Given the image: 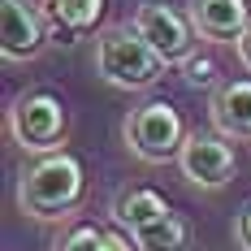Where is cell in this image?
<instances>
[{
  "label": "cell",
  "mask_w": 251,
  "mask_h": 251,
  "mask_svg": "<svg viewBox=\"0 0 251 251\" xmlns=\"http://www.w3.org/2000/svg\"><path fill=\"white\" fill-rule=\"evenodd\" d=\"M87 191V174L78 165V156L70 151H48L44 160H35L18 182V203L26 217L35 221H56L70 217Z\"/></svg>",
  "instance_id": "cell-1"
},
{
  "label": "cell",
  "mask_w": 251,
  "mask_h": 251,
  "mask_svg": "<svg viewBox=\"0 0 251 251\" xmlns=\"http://www.w3.org/2000/svg\"><path fill=\"white\" fill-rule=\"evenodd\" d=\"M96 74L108 87L143 91L165 74V56L151 48L139 30H104L96 39Z\"/></svg>",
  "instance_id": "cell-2"
},
{
  "label": "cell",
  "mask_w": 251,
  "mask_h": 251,
  "mask_svg": "<svg viewBox=\"0 0 251 251\" xmlns=\"http://www.w3.org/2000/svg\"><path fill=\"white\" fill-rule=\"evenodd\" d=\"M182 143H186V126H182L174 104L151 100L126 117V148L139 160H148V165H160V160L177 156Z\"/></svg>",
  "instance_id": "cell-3"
},
{
  "label": "cell",
  "mask_w": 251,
  "mask_h": 251,
  "mask_svg": "<svg viewBox=\"0 0 251 251\" xmlns=\"http://www.w3.org/2000/svg\"><path fill=\"white\" fill-rule=\"evenodd\" d=\"M9 134L22 151H52L65 139V108L52 91H26L9 108Z\"/></svg>",
  "instance_id": "cell-4"
},
{
  "label": "cell",
  "mask_w": 251,
  "mask_h": 251,
  "mask_svg": "<svg viewBox=\"0 0 251 251\" xmlns=\"http://www.w3.org/2000/svg\"><path fill=\"white\" fill-rule=\"evenodd\" d=\"M177 165H182L186 182H195L203 191H217V186H226L234 177L238 160H234V148L226 139H217V134H186V143L177 151Z\"/></svg>",
  "instance_id": "cell-5"
},
{
  "label": "cell",
  "mask_w": 251,
  "mask_h": 251,
  "mask_svg": "<svg viewBox=\"0 0 251 251\" xmlns=\"http://www.w3.org/2000/svg\"><path fill=\"white\" fill-rule=\"evenodd\" d=\"M134 30L165 56V65L186 61V56H191V44H195V39H191L195 26L186 22L182 13H174L169 4H143V9L134 13Z\"/></svg>",
  "instance_id": "cell-6"
},
{
  "label": "cell",
  "mask_w": 251,
  "mask_h": 251,
  "mask_svg": "<svg viewBox=\"0 0 251 251\" xmlns=\"http://www.w3.org/2000/svg\"><path fill=\"white\" fill-rule=\"evenodd\" d=\"M0 35H4V61H30L44 48V18L26 0H0Z\"/></svg>",
  "instance_id": "cell-7"
},
{
  "label": "cell",
  "mask_w": 251,
  "mask_h": 251,
  "mask_svg": "<svg viewBox=\"0 0 251 251\" xmlns=\"http://www.w3.org/2000/svg\"><path fill=\"white\" fill-rule=\"evenodd\" d=\"M191 26L200 30V39L238 44V35L251 26L247 0H191Z\"/></svg>",
  "instance_id": "cell-8"
},
{
  "label": "cell",
  "mask_w": 251,
  "mask_h": 251,
  "mask_svg": "<svg viewBox=\"0 0 251 251\" xmlns=\"http://www.w3.org/2000/svg\"><path fill=\"white\" fill-rule=\"evenodd\" d=\"M208 117H212V126H217L226 139H251V78L221 82V87L212 91Z\"/></svg>",
  "instance_id": "cell-9"
},
{
  "label": "cell",
  "mask_w": 251,
  "mask_h": 251,
  "mask_svg": "<svg viewBox=\"0 0 251 251\" xmlns=\"http://www.w3.org/2000/svg\"><path fill=\"white\" fill-rule=\"evenodd\" d=\"M130 238H134L139 251H191V226H186L177 212H165L160 221L134 229Z\"/></svg>",
  "instance_id": "cell-10"
},
{
  "label": "cell",
  "mask_w": 251,
  "mask_h": 251,
  "mask_svg": "<svg viewBox=\"0 0 251 251\" xmlns=\"http://www.w3.org/2000/svg\"><path fill=\"white\" fill-rule=\"evenodd\" d=\"M169 212V203L160 200L156 191H143V186H134V191H122L117 200H113V217L122 221V226H130V234L134 229L151 226V221H160Z\"/></svg>",
  "instance_id": "cell-11"
},
{
  "label": "cell",
  "mask_w": 251,
  "mask_h": 251,
  "mask_svg": "<svg viewBox=\"0 0 251 251\" xmlns=\"http://www.w3.org/2000/svg\"><path fill=\"white\" fill-rule=\"evenodd\" d=\"M48 22L65 35V44H74L70 35H82V30H91V26L100 22L104 13V0H48Z\"/></svg>",
  "instance_id": "cell-12"
},
{
  "label": "cell",
  "mask_w": 251,
  "mask_h": 251,
  "mask_svg": "<svg viewBox=\"0 0 251 251\" xmlns=\"http://www.w3.org/2000/svg\"><path fill=\"white\" fill-rule=\"evenodd\" d=\"M56 251H108V229H96V226H78L70 238H61Z\"/></svg>",
  "instance_id": "cell-13"
},
{
  "label": "cell",
  "mask_w": 251,
  "mask_h": 251,
  "mask_svg": "<svg viewBox=\"0 0 251 251\" xmlns=\"http://www.w3.org/2000/svg\"><path fill=\"white\" fill-rule=\"evenodd\" d=\"M182 70H186V82L191 87H208L212 82V61H203V56H186Z\"/></svg>",
  "instance_id": "cell-14"
},
{
  "label": "cell",
  "mask_w": 251,
  "mask_h": 251,
  "mask_svg": "<svg viewBox=\"0 0 251 251\" xmlns=\"http://www.w3.org/2000/svg\"><path fill=\"white\" fill-rule=\"evenodd\" d=\"M234 238H238V247L251 251V208L238 212V221H234Z\"/></svg>",
  "instance_id": "cell-15"
},
{
  "label": "cell",
  "mask_w": 251,
  "mask_h": 251,
  "mask_svg": "<svg viewBox=\"0 0 251 251\" xmlns=\"http://www.w3.org/2000/svg\"><path fill=\"white\" fill-rule=\"evenodd\" d=\"M234 48H238V61H243V65L251 70V26L243 30V35H238V44H234Z\"/></svg>",
  "instance_id": "cell-16"
},
{
  "label": "cell",
  "mask_w": 251,
  "mask_h": 251,
  "mask_svg": "<svg viewBox=\"0 0 251 251\" xmlns=\"http://www.w3.org/2000/svg\"><path fill=\"white\" fill-rule=\"evenodd\" d=\"M108 251H134V247H130V238H122V234L108 229Z\"/></svg>",
  "instance_id": "cell-17"
}]
</instances>
